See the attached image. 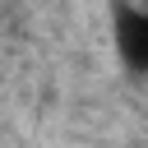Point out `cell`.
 <instances>
[{"label": "cell", "instance_id": "obj_1", "mask_svg": "<svg viewBox=\"0 0 148 148\" xmlns=\"http://www.w3.org/2000/svg\"><path fill=\"white\" fill-rule=\"evenodd\" d=\"M111 46L130 74H148V9L116 0L111 5Z\"/></svg>", "mask_w": 148, "mask_h": 148}]
</instances>
